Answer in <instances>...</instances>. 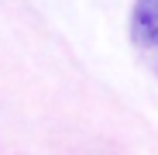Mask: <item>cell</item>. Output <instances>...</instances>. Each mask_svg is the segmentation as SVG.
Instances as JSON below:
<instances>
[{"instance_id":"cell-1","label":"cell","mask_w":158,"mask_h":155,"mask_svg":"<svg viewBox=\"0 0 158 155\" xmlns=\"http://www.w3.org/2000/svg\"><path fill=\"white\" fill-rule=\"evenodd\" d=\"M131 31H134V38L141 45L158 48V0H138V4H134Z\"/></svg>"}]
</instances>
